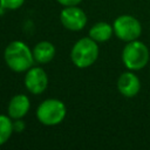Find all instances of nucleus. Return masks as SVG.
I'll use <instances>...</instances> for the list:
<instances>
[{
	"label": "nucleus",
	"instance_id": "8",
	"mask_svg": "<svg viewBox=\"0 0 150 150\" xmlns=\"http://www.w3.org/2000/svg\"><path fill=\"white\" fill-rule=\"evenodd\" d=\"M117 89L125 97H134L141 89L139 79L132 71L122 73L117 80Z\"/></svg>",
	"mask_w": 150,
	"mask_h": 150
},
{
	"label": "nucleus",
	"instance_id": "4",
	"mask_svg": "<svg viewBox=\"0 0 150 150\" xmlns=\"http://www.w3.org/2000/svg\"><path fill=\"white\" fill-rule=\"evenodd\" d=\"M122 61L129 70H139L149 61V49L142 41H130L122 50Z\"/></svg>",
	"mask_w": 150,
	"mask_h": 150
},
{
	"label": "nucleus",
	"instance_id": "1",
	"mask_svg": "<svg viewBox=\"0 0 150 150\" xmlns=\"http://www.w3.org/2000/svg\"><path fill=\"white\" fill-rule=\"evenodd\" d=\"M4 59L7 67L15 73L27 71L35 62L33 50L25 42L19 40L12 41L6 46Z\"/></svg>",
	"mask_w": 150,
	"mask_h": 150
},
{
	"label": "nucleus",
	"instance_id": "5",
	"mask_svg": "<svg viewBox=\"0 0 150 150\" xmlns=\"http://www.w3.org/2000/svg\"><path fill=\"white\" fill-rule=\"evenodd\" d=\"M114 34L122 41L130 42L137 40L142 33V26L139 21L132 15H120L114 21Z\"/></svg>",
	"mask_w": 150,
	"mask_h": 150
},
{
	"label": "nucleus",
	"instance_id": "12",
	"mask_svg": "<svg viewBox=\"0 0 150 150\" xmlns=\"http://www.w3.org/2000/svg\"><path fill=\"white\" fill-rule=\"evenodd\" d=\"M13 121L8 115H0V145L7 143L13 135Z\"/></svg>",
	"mask_w": 150,
	"mask_h": 150
},
{
	"label": "nucleus",
	"instance_id": "11",
	"mask_svg": "<svg viewBox=\"0 0 150 150\" xmlns=\"http://www.w3.org/2000/svg\"><path fill=\"white\" fill-rule=\"evenodd\" d=\"M114 34V27L108 22H97L89 29V36L96 42H105Z\"/></svg>",
	"mask_w": 150,
	"mask_h": 150
},
{
	"label": "nucleus",
	"instance_id": "15",
	"mask_svg": "<svg viewBox=\"0 0 150 150\" xmlns=\"http://www.w3.org/2000/svg\"><path fill=\"white\" fill-rule=\"evenodd\" d=\"M56 1L60 5L64 6V7H67V6H77L81 2V0H56Z\"/></svg>",
	"mask_w": 150,
	"mask_h": 150
},
{
	"label": "nucleus",
	"instance_id": "3",
	"mask_svg": "<svg viewBox=\"0 0 150 150\" xmlns=\"http://www.w3.org/2000/svg\"><path fill=\"white\" fill-rule=\"evenodd\" d=\"M67 114L66 104L57 98H47L42 101L36 109V118L47 127L60 124Z\"/></svg>",
	"mask_w": 150,
	"mask_h": 150
},
{
	"label": "nucleus",
	"instance_id": "10",
	"mask_svg": "<svg viewBox=\"0 0 150 150\" xmlns=\"http://www.w3.org/2000/svg\"><path fill=\"white\" fill-rule=\"evenodd\" d=\"M32 50H33V56H34L35 62H38L40 64L50 62L56 54V49H55L54 45L49 41L38 42Z\"/></svg>",
	"mask_w": 150,
	"mask_h": 150
},
{
	"label": "nucleus",
	"instance_id": "9",
	"mask_svg": "<svg viewBox=\"0 0 150 150\" xmlns=\"http://www.w3.org/2000/svg\"><path fill=\"white\" fill-rule=\"evenodd\" d=\"M29 108H30V101L28 96L25 94H18L11 98L7 107V112L11 118L19 120L27 115Z\"/></svg>",
	"mask_w": 150,
	"mask_h": 150
},
{
	"label": "nucleus",
	"instance_id": "2",
	"mask_svg": "<svg viewBox=\"0 0 150 150\" xmlns=\"http://www.w3.org/2000/svg\"><path fill=\"white\" fill-rule=\"evenodd\" d=\"M98 52V46L95 40L90 36L82 38L74 43L70 50V60L77 68H88L97 60Z\"/></svg>",
	"mask_w": 150,
	"mask_h": 150
},
{
	"label": "nucleus",
	"instance_id": "7",
	"mask_svg": "<svg viewBox=\"0 0 150 150\" xmlns=\"http://www.w3.org/2000/svg\"><path fill=\"white\" fill-rule=\"evenodd\" d=\"M26 89L33 95L42 94L48 87L47 73L41 67H32L26 71L23 80Z\"/></svg>",
	"mask_w": 150,
	"mask_h": 150
},
{
	"label": "nucleus",
	"instance_id": "6",
	"mask_svg": "<svg viewBox=\"0 0 150 150\" xmlns=\"http://www.w3.org/2000/svg\"><path fill=\"white\" fill-rule=\"evenodd\" d=\"M60 21L64 28L79 32L86 27L87 15L84 11L77 6H67L60 13Z\"/></svg>",
	"mask_w": 150,
	"mask_h": 150
},
{
	"label": "nucleus",
	"instance_id": "16",
	"mask_svg": "<svg viewBox=\"0 0 150 150\" xmlns=\"http://www.w3.org/2000/svg\"><path fill=\"white\" fill-rule=\"evenodd\" d=\"M6 11H7V9H6V8L0 4V16H2V15L5 14V12H6Z\"/></svg>",
	"mask_w": 150,
	"mask_h": 150
},
{
	"label": "nucleus",
	"instance_id": "13",
	"mask_svg": "<svg viewBox=\"0 0 150 150\" xmlns=\"http://www.w3.org/2000/svg\"><path fill=\"white\" fill-rule=\"evenodd\" d=\"M23 2L25 0H0V4L6 9H11V11H15L20 8L23 5Z\"/></svg>",
	"mask_w": 150,
	"mask_h": 150
},
{
	"label": "nucleus",
	"instance_id": "14",
	"mask_svg": "<svg viewBox=\"0 0 150 150\" xmlns=\"http://www.w3.org/2000/svg\"><path fill=\"white\" fill-rule=\"evenodd\" d=\"M25 128H26V124L22 121V118L14 120V122H13V130H14V132H22L25 130Z\"/></svg>",
	"mask_w": 150,
	"mask_h": 150
}]
</instances>
